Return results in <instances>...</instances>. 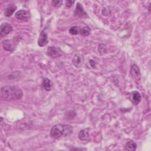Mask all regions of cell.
Segmentation results:
<instances>
[{
  "mask_svg": "<svg viewBox=\"0 0 151 151\" xmlns=\"http://www.w3.org/2000/svg\"><path fill=\"white\" fill-rule=\"evenodd\" d=\"M89 132H90L89 128H86L81 130L78 133V139L82 141H85L88 140L89 138Z\"/></svg>",
  "mask_w": 151,
  "mask_h": 151,
  "instance_id": "obj_12",
  "label": "cell"
},
{
  "mask_svg": "<svg viewBox=\"0 0 151 151\" xmlns=\"http://www.w3.org/2000/svg\"><path fill=\"white\" fill-rule=\"evenodd\" d=\"M130 99L133 104L136 106V105H138L139 103L141 101L142 97H141L140 94L138 91H134L131 94Z\"/></svg>",
  "mask_w": 151,
  "mask_h": 151,
  "instance_id": "obj_11",
  "label": "cell"
},
{
  "mask_svg": "<svg viewBox=\"0 0 151 151\" xmlns=\"http://www.w3.org/2000/svg\"><path fill=\"white\" fill-rule=\"evenodd\" d=\"M130 73L132 77L133 78L136 80H138L139 78H140V70L136 64H133L132 65Z\"/></svg>",
  "mask_w": 151,
  "mask_h": 151,
  "instance_id": "obj_10",
  "label": "cell"
},
{
  "mask_svg": "<svg viewBox=\"0 0 151 151\" xmlns=\"http://www.w3.org/2000/svg\"><path fill=\"white\" fill-rule=\"evenodd\" d=\"M2 47L5 51L12 52L15 50V45L12 40H5L2 42Z\"/></svg>",
  "mask_w": 151,
  "mask_h": 151,
  "instance_id": "obj_8",
  "label": "cell"
},
{
  "mask_svg": "<svg viewBox=\"0 0 151 151\" xmlns=\"http://www.w3.org/2000/svg\"><path fill=\"white\" fill-rule=\"evenodd\" d=\"M62 2H63L62 1H55V0H54V1H52L51 4L55 7H59L61 5Z\"/></svg>",
  "mask_w": 151,
  "mask_h": 151,
  "instance_id": "obj_18",
  "label": "cell"
},
{
  "mask_svg": "<svg viewBox=\"0 0 151 151\" xmlns=\"http://www.w3.org/2000/svg\"><path fill=\"white\" fill-rule=\"evenodd\" d=\"M16 9H17V6L15 4H9L6 8L4 11V15L7 17H9L12 15V14H14V12Z\"/></svg>",
  "mask_w": 151,
  "mask_h": 151,
  "instance_id": "obj_13",
  "label": "cell"
},
{
  "mask_svg": "<svg viewBox=\"0 0 151 151\" xmlns=\"http://www.w3.org/2000/svg\"><path fill=\"white\" fill-rule=\"evenodd\" d=\"M90 65L93 67H95V62L93 60H90Z\"/></svg>",
  "mask_w": 151,
  "mask_h": 151,
  "instance_id": "obj_20",
  "label": "cell"
},
{
  "mask_svg": "<svg viewBox=\"0 0 151 151\" xmlns=\"http://www.w3.org/2000/svg\"><path fill=\"white\" fill-rule=\"evenodd\" d=\"M42 87L45 90H50L51 88V81L50 80V79L47 78H45L42 81Z\"/></svg>",
  "mask_w": 151,
  "mask_h": 151,
  "instance_id": "obj_15",
  "label": "cell"
},
{
  "mask_svg": "<svg viewBox=\"0 0 151 151\" xmlns=\"http://www.w3.org/2000/svg\"><path fill=\"white\" fill-rule=\"evenodd\" d=\"M12 31V27L9 24L5 22L1 24L0 27V35L1 37H5L9 34Z\"/></svg>",
  "mask_w": 151,
  "mask_h": 151,
  "instance_id": "obj_5",
  "label": "cell"
},
{
  "mask_svg": "<svg viewBox=\"0 0 151 151\" xmlns=\"http://www.w3.org/2000/svg\"><path fill=\"white\" fill-rule=\"evenodd\" d=\"M74 14L75 16L78 17H87V14L86 12L84 10V8L81 4L77 3L76 5V6L75 8V9L74 11Z\"/></svg>",
  "mask_w": 151,
  "mask_h": 151,
  "instance_id": "obj_4",
  "label": "cell"
},
{
  "mask_svg": "<svg viewBox=\"0 0 151 151\" xmlns=\"http://www.w3.org/2000/svg\"><path fill=\"white\" fill-rule=\"evenodd\" d=\"M74 2V1H66V5L68 6V7H70L72 4Z\"/></svg>",
  "mask_w": 151,
  "mask_h": 151,
  "instance_id": "obj_19",
  "label": "cell"
},
{
  "mask_svg": "<svg viewBox=\"0 0 151 151\" xmlns=\"http://www.w3.org/2000/svg\"><path fill=\"white\" fill-rule=\"evenodd\" d=\"M125 150H129V151H134L136 149L137 145L136 143L133 141H129L127 143H126L125 145Z\"/></svg>",
  "mask_w": 151,
  "mask_h": 151,
  "instance_id": "obj_14",
  "label": "cell"
},
{
  "mask_svg": "<svg viewBox=\"0 0 151 151\" xmlns=\"http://www.w3.org/2000/svg\"><path fill=\"white\" fill-rule=\"evenodd\" d=\"M80 28L76 26H74L72 27L71 28H70L69 29V33L71 35H77L78 34H80Z\"/></svg>",
  "mask_w": 151,
  "mask_h": 151,
  "instance_id": "obj_17",
  "label": "cell"
},
{
  "mask_svg": "<svg viewBox=\"0 0 151 151\" xmlns=\"http://www.w3.org/2000/svg\"><path fill=\"white\" fill-rule=\"evenodd\" d=\"M47 54L52 58H57L61 55L62 51L58 47H55L54 46H50L48 48L47 50Z\"/></svg>",
  "mask_w": 151,
  "mask_h": 151,
  "instance_id": "obj_3",
  "label": "cell"
},
{
  "mask_svg": "<svg viewBox=\"0 0 151 151\" xmlns=\"http://www.w3.org/2000/svg\"><path fill=\"white\" fill-rule=\"evenodd\" d=\"M48 42V34L45 32V30H43L41 32L38 40V44L40 47L45 46Z\"/></svg>",
  "mask_w": 151,
  "mask_h": 151,
  "instance_id": "obj_7",
  "label": "cell"
},
{
  "mask_svg": "<svg viewBox=\"0 0 151 151\" xmlns=\"http://www.w3.org/2000/svg\"><path fill=\"white\" fill-rule=\"evenodd\" d=\"M83 61H84V58L83 55L79 54H76L73 57L72 63L75 67L78 68L81 66V65L83 63Z\"/></svg>",
  "mask_w": 151,
  "mask_h": 151,
  "instance_id": "obj_9",
  "label": "cell"
},
{
  "mask_svg": "<svg viewBox=\"0 0 151 151\" xmlns=\"http://www.w3.org/2000/svg\"><path fill=\"white\" fill-rule=\"evenodd\" d=\"M22 95L21 89L16 86H5L1 88V98L5 101L19 100Z\"/></svg>",
  "mask_w": 151,
  "mask_h": 151,
  "instance_id": "obj_1",
  "label": "cell"
},
{
  "mask_svg": "<svg viewBox=\"0 0 151 151\" xmlns=\"http://www.w3.org/2000/svg\"><path fill=\"white\" fill-rule=\"evenodd\" d=\"M73 132V127L71 125L57 124L51 129L50 134L52 138L61 139L70 136Z\"/></svg>",
  "mask_w": 151,
  "mask_h": 151,
  "instance_id": "obj_2",
  "label": "cell"
},
{
  "mask_svg": "<svg viewBox=\"0 0 151 151\" xmlns=\"http://www.w3.org/2000/svg\"><path fill=\"white\" fill-rule=\"evenodd\" d=\"M80 34L83 36H87L90 34V29L88 27L86 26L81 28L80 29Z\"/></svg>",
  "mask_w": 151,
  "mask_h": 151,
  "instance_id": "obj_16",
  "label": "cell"
},
{
  "mask_svg": "<svg viewBox=\"0 0 151 151\" xmlns=\"http://www.w3.org/2000/svg\"><path fill=\"white\" fill-rule=\"evenodd\" d=\"M15 17L18 19L22 21H27L30 18V14L25 10H19L15 13Z\"/></svg>",
  "mask_w": 151,
  "mask_h": 151,
  "instance_id": "obj_6",
  "label": "cell"
}]
</instances>
